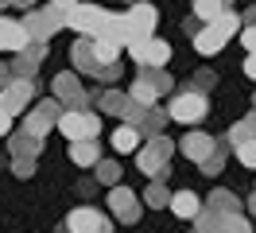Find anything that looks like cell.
Instances as JSON below:
<instances>
[{"mask_svg": "<svg viewBox=\"0 0 256 233\" xmlns=\"http://www.w3.org/2000/svg\"><path fill=\"white\" fill-rule=\"evenodd\" d=\"M54 128H58L70 144H74V140H97L101 136V117L90 113V109H62V117L54 121Z\"/></svg>", "mask_w": 256, "mask_h": 233, "instance_id": "6da1fadb", "label": "cell"}, {"mask_svg": "<svg viewBox=\"0 0 256 233\" xmlns=\"http://www.w3.org/2000/svg\"><path fill=\"white\" fill-rule=\"evenodd\" d=\"M171 152H175V144L163 136V132H156V136L148 140V148H136V163H140V171L152 175V179H167V175H171V171H167Z\"/></svg>", "mask_w": 256, "mask_h": 233, "instance_id": "7a4b0ae2", "label": "cell"}, {"mask_svg": "<svg viewBox=\"0 0 256 233\" xmlns=\"http://www.w3.org/2000/svg\"><path fill=\"white\" fill-rule=\"evenodd\" d=\"M124 51L140 62L144 70H163V66L171 62V43H163L156 35H148V39H128Z\"/></svg>", "mask_w": 256, "mask_h": 233, "instance_id": "3957f363", "label": "cell"}, {"mask_svg": "<svg viewBox=\"0 0 256 233\" xmlns=\"http://www.w3.org/2000/svg\"><path fill=\"white\" fill-rule=\"evenodd\" d=\"M206 113H210V101H206V93H198V90L178 93L175 101H171V109H167V117L178 121V124H186V128H190V124H202Z\"/></svg>", "mask_w": 256, "mask_h": 233, "instance_id": "277c9868", "label": "cell"}, {"mask_svg": "<svg viewBox=\"0 0 256 233\" xmlns=\"http://www.w3.org/2000/svg\"><path fill=\"white\" fill-rule=\"evenodd\" d=\"M105 20H109V12L105 8H97V4H74L70 12H66V28H74L78 35H101V28H105Z\"/></svg>", "mask_w": 256, "mask_h": 233, "instance_id": "5b68a950", "label": "cell"}, {"mask_svg": "<svg viewBox=\"0 0 256 233\" xmlns=\"http://www.w3.org/2000/svg\"><path fill=\"white\" fill-rule=\"evenodd\" d=\"M66 225L70 233H112V221L97 214V206H74L66 214Z\"/></svg>", "mask_w": 256, "mask_h": 233, "instance_id": "8992f818", "label": "cell"}, {"mask_svg": "<svg viewBox=\"0 0 256 233\" xmlns=\"http://www.w3.org/2000/svg\"><path fill=\"white\" fill-rule=\"evenodd\" d=\"M171 90V78H163V74H140L132 86H128V97L136 101V105H156L160 101V93Z\"/></svg>", "mask_w": 256, "mask_h": 233, "instance_id": "52a82bcc", "label": "cell"}, {"mask_svg": "<svg viewBox=\"0 0 256 233\" xmlns=\"http://www.w3.org/2000/svg\"><path fill=\"white\" fill-rule=\"evenodd\" d=\"M32 78H12V82H8V86H4V90H0V109H4V113H12V117H20V113H24V109H28V101H32Z\"/></svg>", "mask_w": 256, "mask_h": 233, "instance_id": "ba28073f", "label": "cell"}, {"mask_svg": "<svg viewBox=\"0 0 256 233\" xmlns=\"http://www.w3.org/2000/svg\"><path fill=\"white\" fill-rule=\"evenodd\" d=\"M109 210L116 214V221H124V225L140 221V214H144L136 190H128V186H109Z\"/></svg>", "mask_w": 256, "mask_h": 233, "instance_id": "9c48e42d", "label": "cell"}, {"mask_svg": "<svg viewBox=\"0 0 256 233\" xmlns=\"http://www.w3.org/2000/svg\"><path fill=\"white\" fill-rule=\"evenodd\" d=\"M28 43H32L28 24H24V20H12V16H0V51H4V55H20Z\"/></svg>", "mask_w": 256, "mask_h": 233, "instance_id": "30bf717a", "label": "cell"}, {"mask_svg": "<svg viewBox=\"0 0 256 233\" xmlns=\"http://www.w3.org/2000/svg\"><path fill=\"white\" fill-rule=\"evenodd\" d=\"M128 31H132V39H148V35H156V8L144 4V0L128 4Z\"/></svg>", "mask_w": 256, "mask_h": 233, "instance_id": "8fae6325", "label": "cell"}, {"mask_svg": "<svg viewBox=\"0 0 256 233\" xmlns=\"http://www.w3.org/2000/svg\"><path fill=\"white\" fill-rule=\"evenodd\" d=\"M50 90H54V97H58L66 109H86V101H90V93L78 86V78H74V74H58Z\"/></svg>", "mask_w": 256, "mask_h": 233, "instance_id": "7c38bea8", "label": "cell"}, {"mask_svg": "<svg viewBox=\"0 0 256 233\" xmlns=\"http://www.w3.org/2000/svg\"><path fill=\"white\" fill-rule=\"evenodd\" d=\"M24 24H28V31H32L35 39H47L54 28H62V24H66V12H58V8L50 4V12H28V16H24Z\"/></svg>", "mask_w": 256, "mask_h": 233, "instance_id": "4fadbf2b", "label": "cell"}, {"mask_svg": "<svg viewBox=\"0 0 256 233\" xmlns=\"http://www.w3.org/2000/svg\"><path fill=\"white\" fill-rule=\"evenodd\" d=\"M175 148H178L182 155H186L190 163H202V159H206V155L214 152V148H218V140H214V136H206V132H186V136L178 140Z\"/></svg>", "mask_w": 256, "mask_h": 233, "instance_id": "5bb4252c", "label": "cell"}, {"mask_svg": "<svg viewBox=\"0 0 256 233\" xmlns=\"http://www.w3.org/2000/svg\"><path fill=\"white\" fill-rule=\"evenodd\" d=\"M225 43H229V31H222L218 24H210V28L194 31V51H198V55H218Z\"/></svg>", "mask_w": 256, "mask_h": 233, "instance_id": "9a60e30c", "label": "cell"}, {"mask_svg": "<svg viewBox=\"0 0 256 233\" xmlns=\"http://www.w3.org/2000/svg\"><path fill=\"white\" fill-rule=\"evenodd\" d=\"M43 55H47V47H43V39H35V43H28L24 51H20L16 66H12V74L20 78H32L35 70H39V62H43Z\"/></svg>", "mask_w": 256, "mask_h": 233, "instance_id": "2e32d148", "label": "cell"}, {"mask_svg": "<svg viewBox=\"0 0 256 233\" xmlns=\"http://www.w3.org/2000/svg\"><path fill=\"white\" fill-rule=\"evenodd\" d=\"M8 152H12V155H32V159H39V152H43V136H32L28 128L8 132Z\"/></svg>", "mask_w": 256, "mask_h": 233, "instance_id": "e0dca14e", "label": "cell"}, {"mask_svg": "<svg viewBox=\"0 0 256 233\" xmlns=\"http://www.w3.org/2000/svg\"><path fill=\"white\" fill-rule=\"evenodd\" d=\"M175 217H186V221H194V214L202 210V198L194 194V190H175L171 194V206H167Z\"/></svg>", "mask_w": 256, "mask_h": 233, "instance_id": "ac0fdd59", "label": "cell"}, {"mask_svg": "<svg viewBox=\"0 0 256 233\" xmlns=\"http://www.w3.org/2000/svg\"><path fill=\"white\" fill-rule=\"evenodd\" d=\"M140 136H144V132H140L136 124H120V128L112 132V152H116V155L136 152V148H140Z\"/></svg>", "mask_w": 256, "mask_h": 233, "instance_id": "d6986e66", "label": "cell"}, {"mask_svg": "<svg viewBox=\"0 0 256 233\" xmlns=\"http://www.w3.org/2000/svg\"><path fill=\"white\" fill-rule=\"evenodd\" d=\"M206 206H210V210H218L222 217H229V214H240V198L233 194V190H214Z\"/></svg>", "mask_w": 256, "mask_h": 233, "instance_id": "ffe728a7", "label": "cell"}, {"mask_svg": "<svg viewBox=\"0 0 256 233\" xmlns=\"http://www.w3.org/2000/svg\"><path fill=\"white\" fill-rule=\"evenodd\" d=\"M70 159L78 163V167H94L97 159V140H74V148H70Z\"/></svg>", "mask_w": 256, "mask_h": 233, "instance_id": "44dd1931", "label": "cell"}, {"mask_svg": "<svg viewBox=\"0 0 256 233\" xmlns=\"http://www.w3.org/2000/svg\"><path fill=\"white\" fill-rule=\"evenodd\" d=\"M144 202L152 206V210H163V206H171V190L163 186V179H152V183H148Z\"/></svg>", "mask_w": 256, "mask_h": 233, "instance_id": "7402d4cb", "label": "cell"}, {"mask_svg": "<svg viewBox=\"0 0 256 233\" xmlns=\"http://www.w3.org/2000/svg\"><path fill=\"white\" fill-rule=\"evenodd\" d=\"M128 93H120V90H109V93H101V109L109 113V117H124V109H128Z\"/></svg>", "mask_w": 256, "mask_h": 233, "instance_id": "603a6c76", "label": "cell"}, {"mask_svg": "<svg viewBox=\"0 0 256 233\" xmlns=\"http://www.w3.org/2000/svg\"><path fill=\"white\" fill-rule=\"evenodd\" d=\"M94 171H97V183H105V186H116V179H120V163L116 159H97Z\"/></svg>", "mask_w": 256, "mask_h": 233, "instance_id": "cb8c5ba5", "label": "cell"}, {"mask_svg": "<svg viewBox=\"0 0 256 233\" xmlns=\"http://www.w3.org/2000/svg\"><path fill=\"white\" fill-rule=\"evenodd\" d=\"M24 128H28V132H32V136H47L50 128H54V121H50V117H43V113H39V109H32V113H28V117H24Z\"/></svg>", "mask_w": 256, "mask_h": 233, "instance_id": "d4e9b609", "label": "cell"}, {"mask_svg": "<svg viewBox=\"0 0 256 233\" xmlns=\"http://www.w3.org/2000/svg\"><path fill=\"white\" fill-rule=\"evenodd\" d=\"M244 140H256V117H244L229 128V144H244Z\"/></svg>", "mask_w": 256, "mask_h": 233, "instance_id": "484cf974", "label": "cell"}, {"mask_svg": "<svg viewBox=\"0 0 256 233\" xmlns=\"http://www.w3.org/2000/svg\"><path fill=\"white\" fill-rule=\"evenodd\" d=\"M222 12H225V0H194V16H198L202 24H210V20H218Z\"/></svg>", "mask_w": 256, "mask_h": 233, "instance_id": "4316f807", "label": "cell"}, {"mask_svg": "<svg viewBox=\"0 0 256 233\" xmlns=\"http://www.w3.org/2000/svg\"><path fill=\"white\" fill-rule=\"evenodd\" d=\"M225 159H229V152H225L222 144H218V148H214V152H210L206 159L198 163V167L206 171V175H222V171H225Z\"/></svg>", "mask_w": 256, "mask_h": 233, "instance_id": "83f0119b", "label": "cell"}, {"mask_svg": "<svg viewBox=\"0 0 256 233\" xmlns=\"http://www.w3.org/2000/svg\"><path fill=\"white\" fill-rule=\"evenodd\" d=\"M218 225H222V214H218V210H210V206H202V210L194 214V229L218 233Z\"/></svg>", "mask_w": 256, "mask_h": 233, "instance_id": "f1b7e54d", "label": "cell"}, {"mask_svg": "<svg viewBox=\"0 0 256 233\" xmlns=\"http://www.w3.org/2000/svg\"><path fill=\"white\" fill-rule=\"evenodd\" d=\"M218 233H252V221H248L244 214H229V217H222Z\"/></svg>", "mask_w": 256, "mask_h": 233, "instance_id": "f546056e", "label": "cell"}, {"mask_svg": "<svg viewBox=\"0 0 256 233\" xmlns=\"http://www.w3.org/2000/svg\"><path fill=\"white\" fill-rule=\"evenodd\" d=\"M163 121H171V117H167V113H156V109H148V113H144V124H140V132L156 136V132H163Z\"/></svg>", "mask_w": 256, "mask_h": 233, "instance_id": "4dcf8cb0", "label": "cell"}, {"mask_svg": "<svg viewBox=\"0 0 256 233\" xmlns=\"http://www.w3.org/2000/svg\"><path fill=\"white\" fill-rule=\"evenodd\" d=\"M237 148V159L244 167H256V140H244V144H233Z\"/></svg>", "mask_w": 256, "mask_h": 233, "instance_id": "1f68e13d", "label": "cell"}, {"mask_svg": "<svg viewBox=\"0 0 256 233\" xmlns=\"http://www.w3.org/2000/svg\"><path fill=\"white\" fill-rule=\"evenodd\" d=\"M12 171L20 179H28V175H35V159L32 155H12Z\"/></svg>", "mask_w": 256, "mask_h": 233, "instance_id": "d6a6232c", "label": "cell"}, {"mask_svg": "<svg viewBox=\"0 0 256 233\" xmlns=\"http://www.w3.org/2000/svg\"><path fill=\"white\" fill-rule=\"evenodd\" d=\"M240 43H244L248 55H256V24H244V28H240Z\"/></svg>", "mask_w": 256, "mask_h": 233, "instance_id": "836d02e7", "label": "cell"}, {"mask_svg": "<svg viewBox=\"0 0 256 233\" xmlns=\"http://www.w3.org/2000/svg\"><path fill=\"white\" fill-rule=\"evenodd\" d=\"M8 132H12V113L0 109V136H8Z\"/></svg>", "mask_w": 256, "mask_h": 233, "instance_id": "e575fe53", "label": "cell"}, {"mask_svg": "<svg viewBox=\"0 0 256 233\" xmlns=\"http://www.w3.org/2000/svg\"><path fill=\"white\" fill-rule=\"evenodd\" d=\"M244 74L256 82V55H248V59H244Z\"/></svg>", "mask_w": 256, "mask_h": 233, "instance_id": "d590c367", "label": "cell"}, {"mask_svg": "<svg viewBox=\"0 0 256 233\" xmlns=\"http://www.w3.org/2000/svg\"><path fill=\"white\" fill-rule=\"evenodd\" d=\"M50 4H54L58 12H70V8H74V4H82V0H50Z\"/></svg>", "mask_w": 256, "mask_h": 233, "instance_id": "8d00e7d4", "label": "cell"}, {"mask_svg": "<svg viewBox=\"0 0 256 233\" xmlns=\"http://www.w3.org/2000/svg\"><path fill=\"white\" fill-rule=\"evenodd\" d=\"M8 82H12V66H0V90H4Z\"/></svg>", "mask_w": 256, "mask_h": 233, "instance_id": "74e56055", "label": "cell"}, {"mask_svg": "<svg viewBox=\"0 0 256 233\" xmlns=\"http://www.w3.org/2000/svg\"><path fill=\"white\" fill-rule=\"evenodd\" d=\"M248 210H252V217H256V194H252V198H248Z\"/></svg>", "mask_w": 256, "mask_h": 233, "instance_id": "f35d334b", "label": "cell"}, {"mask_svg": "<svg viewBox=\"0 0 256 233\" xmlns=\"http://www.w3.org/2000/svg\"><path fill=\"white\" fill-rule=\"evenodd\" d=\"M16 4H24V8H32V4H35V0H16Z\"/></svg>", "mask_w": 256, "mask_h": 233, "instance_id": "ab89813d", "label": "cell"}, {"mask_svg": "<svg viewBox=\"0 0 256 233\" xmlns=\"http://www.w3.org/2000/svg\"><path fill=\"white\" fill-rule=\"evenodd\" d=\"M8 4H12V0H0V8H8Z\"/></svg>", "mask_w": 256, "mask_h": 233, "instance_id": "60d3db41", "label": "cell"}, {"mask_svg": "<svg viewBox=\"0 0 256 233\" xmlns=\"http://www.w3.org/2000/svg\"><path fill=\"white\" fill-rule=\"evenodd\" d=\"M124 4H136V0H124Z\"/></svg>", "mask_w": 256, "mask_h": 233, "instance_id": "b9f144b4", "label": "cell"}, {"mask_svg": "<svg viewBox=\"0 0 256 233\" xmlns=\"http://www.w3.org/2000/svg\"><path fill=\"white\" fill-rule=\"evenodd\" d=\"M194 233H206V229H194Z\"/></svg>", "mask_w": 256, "mask_h": 233, "instance_id": "7bdbcfd3", "label": "cell"}, {"mask_svg": "<svg viewBox=\"0 0 256 233\" xmlns=\"http://www.w3.org/2000/svg\"><path fill=\"white\" fill-rule=\"evenodd\" d=\"M252 105H256V97H252Z\"/></svg>", "mask_w": 256, "mask_h": 233, "instance_id": "ee69618b", "label": "cell"}]
</instances>
